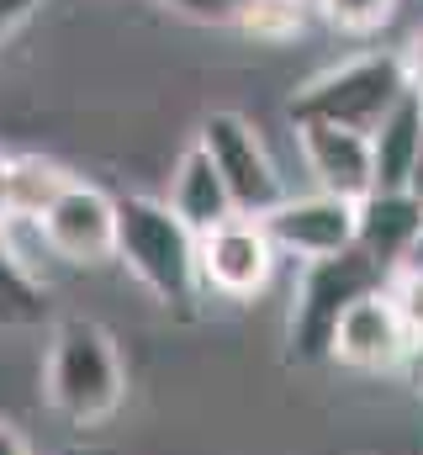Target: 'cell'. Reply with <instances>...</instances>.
<instances>
[{
	"instance_id": "1",
	"label": "cell",
	"mask_w": 423,
	"mask_h": 455,
	"mask_svg": "<svg viewBox=\"0 0 423 455\" xmlns=\"http://www.w3.org/2000/svg\"><path fill=\"white\" fill-rule=\"evenodd\" d=\"M43 403L69 429H101L127 403V365H122L116 334L106 323L85 318V313L53 318L48 355H43Z\"/></svg>"
},
{
	"instance_id": "2",
	"label": "cell",
	"mask_w": 423,
	"mask_h": 455,
	"mask_svg": "<svg viewBox=\"0 0 423 455\" xmlns=\"http://www.w3.org/2000/svg\"><path fill=\"white\" fill-rule=\"evenodd\" d=\"M116 265L164 313H191L202 302L196 233L170 212L164 196H116Z\"/></svg>"
},
{
	"instance_id": "3",
	"label": "cell",
	"mask_w": 423,
	"mask_h": 455,
	"mask_svg": "<svg viewBox=\"0 0 423 455\" xmlns=\"http://www.w3.org/2000/svg\"><path fill=\"white\" fill-rule=\"evenodd\" d=\"M408 96V75H403V59L387 53V48H371V53H355L333 69H323L313 80H302L291 91V127L297 122H333V127H355V132H376L381 116L392 112L397 101Z\"/></svg>"
},
{
	"instance_id": "4",
	"label": "cell",
	"mask_w": 423,
	"mask_h": 455,
	"mask_svg": "<svg viewBox=\"0 0 423 455\" xmlns=\"http://www.w3.org/2000/svg\"><path fill=\"white\" fill-rule=\"evenodd\" d=\"M381 281H387V270H381L360 243L344 249V254H333V259L302 265V281H297V297H291V323H286L291 355H297V360H328L339 318H344L360 297H371Z\"/></svg>"
},
{
	"instance_id": "5",
	"label": "cell",
	"mask_w": 423,
	"mask_h": 455,
	"mask_svg": "<svg viewBox=\"0 0 423 455\" xmlns=\"http://www.w3.org/2000/svg\"><path fill=\"white\" fill-rule=\"evenodd\" d=\"M196 143L212 154V164H217V175H222V186L243 218H270L291 196L265 132L243 112H207L196 127Z\"/></svg>"
},
{
	"instance_id": "6",
	"label": "cell",
	"mask_w": 423,
	"mask_h": 455,
	"mask_svg": "<svg viewBox=\"0 0 423 455\" xmlns=\"http://www.w3.org/2000/svg\"><path fill=\"white\" fill-rule=\"evenodd\" d=\"M281 265V249L270 243V233L259 218H227V223L207 228L196 238V270H202V297H222V302H254L270 291Z\"/></svg>"
},
{
	"instance_id": "7",
	"label": "cell",
	"mask_w": 423,
	"mask_h": 455,
	"mask_svg": "<svg viewBox=\"0 0 423 455\" xmlns=\"http://www.w3.org/2000/svg\"><path fill=\"white\" fill-rule=\"evenodd\" d=\"M37 238L53 259L64 265H106L116 259V196L101 191L96 180H75L37 223Z\"/></svg>"
},
{
	"instance_id": "8",
	"label": "cell",
	"mask_w": 423,
	"mask_h": 455,
	"mask_svg": "<svg viewBox=\"0 0 423 455\" xmlns=\"http://www.w3.org/2000/svg\"><path fill=\"white\" fill-rule=\"evenodd\" d=\"M270 243L281 249V259H333L344 249H355L360 238V202L328 196V191H307V196H286L270 218H259Z\"/></svg>"
},
{
	"instance_id": "9",
	"label": "cell",
	"mask_w": 423,
	"mask_h": 455,
	"mask_svg": "<svg viewBox=\"0 0 423 455\" xmlns=\"http://www.w3.org/2000/svg\"><path fill=\"white\" fill-rule=\"evenodd\" d=\"M297 154L313 175V191L365 202L376 191V164H371V132L333 127V122H297Z\"/></svg>"
},
{
	"instance_id": "10",
	"label": "cell",
	"mask_w": 423,
	"mask_h": 455,
	"mask_svg": "<svg viewBox=\"0 0 423 455\" xmlns=\"http://www.w3.org/2000/svg\"><path fill=\"white\" fill-rule=\"evenodd\" d=\"M408 344L413 339H408V329H403L392 297L376 286L371 297H360V302L339 318L328 360H339V365H349V371H397L403 355H408Z\"/></svg>"
},
{
	"instance_id": "11",
	"label": "cell",
	"mask_w": 423,
	"mask_h": 455,
	"mask_svg": "<svg viewBox=\"0 0 423 455\" xmlns=\"http://www.w3.org/2000/svg\"><path fill=\"white\" fill-rule=\"evenodd\" d=\"M164 202H170V212L191 228L196 238H202L207 228L238 218V207H233V196H227L217 164H212V154L196 143V138L180 148V159H175V170H170V191H164Z\"/></svg>"
},
{
	"instance_id": "12",
	"label": "cell",
	"mask_w": 423,
	"mask_h": 455,
	"mask_svg": "<svg viewBox=\"0 0 423 455\" xmlns=\"http://www.w3.org/2000/svg\"><path fill=\"white\" fill-rule=\"evenodd\" d=\"M423 238V202H413L408 191H371L360 202V249L381 265L397 270Z\"/></svg>"
},
{
	"instance_id": "13",
	"label": "cell",
	"mask_w": 423,
	"mask_h": 455,
	"mask_svg": "<svg viewBox=\"0 0 423 455\" xmlns=\"http://www.w3.org/2000/svg\"><path fill=\"white\" fill-rule=\"evenodd\" d=\"M423 159V96H403L381 127L371 132V164H376V191H408V175Z\"/></svg>"
},
{
	"instance_id": "14",
	"label": "cell",
	"mask_w": 423,
	"mask_h": 455,
	"mask_svg": "<svg viewBox=\"0 0 423 455\" xmlns=\"http://www.w3.org/2000/svg\"><path fill=\"white\" fill-rule=\"evenodd\" d=\"M80 175L59 164L53 154H11V180H5V223H43V212L75 186Z\"/></svg>"
},
{
	"instance_id": "15",
	"label": "cell",
	"mask_w": 423,
	"mask_h": 455,
	"mask_svg": "<svg viewBox=\"0 0 423 455\" xmlns=\"http://www.w3.org/2000/svg\"><path fill=\"white\" fill-rule=\"evenodd\" d=\"M313 16H317L313 0H254V5H243V11L233 16V27H238L243 37L265 43V48H281V43H297Z\"/></svg>"
},
{
	"instance_id": "16",
	"label": "cell",
	"mask_w": 423,
	"mask_h": 455,
	"mask_svg": "<svg viewBox=\"0 0 423 455\" xmlns=\"http://www.w3.org/2000/svg\"><path fill=\"white\" fill-rule=\"evenodd\" d=\"M313 5L333 32H344V37H376L397 16L403 0H313Z\"/></svg>"
},
{
	"instance_id": "17",
	"label": "cell",
	"mask_w": 423,
	"mask_h": 455,
	"mask_svg": "<svg viewBox=\"0 0 423 455\" xmlns=\"http://www.w3.org/2000/svg\"><path fill=\"white\" fill-rule=\"evenodd\" d=\"M381 291L392 297V307H397V318H403L408 339H423V265H419V259H403L397 270H387Z\"/></svg>"
},
{
	"instance_id": "18",
	"label": "cell",
	"mask_w": 423,
	"mask_h": 455,
	"mask_svg": "<svg viewBox=\"0 0 423 455\" xmlns=\"http://www.w3.org/2000/svg\"><path fill=\"white\" fill-rule=\"evenodd\" d=\"M159 5H170L175 16L207 21V27H222V21H233V16H238V5H233V0H159Z\"/></svg>"
},
{
	"instance_id": "19",
	"label": "cell",
	"mask_w": 423,
	"mask_h": 455,
	"mask_svg": "<svg viewBox=\"0 0 423 455\" xmlns=\"http://www.w3.org/2000/svg\"><path fill=\"white\" fill-rule=\"evenodd\" d=\"M43 5H53V0H0V43H5L21 21H32Z\"/></svg>"
},
{
	"instance_id": "20",
	"label": "cell",
	"mask_w": 423,
	"mask_h": 455,
	"mask_svg": "<svg viewBox=\"0 0 423 455\" xmlns=\"http://www.w3.org/2000/svg\"><path fill=\"white\" fill-rule=\"evenodd\" d=\"M397 59H403V75H408V91L413 96H423V27L397 48Z\"/></svg>"
},
{
	"instance_id": "21",
	"label": "cell",
	"mask_w": 423,
	"mask_h": 455,
	"mask_svg": "<svg viewBox=\"0 0 423 455\" xmlns=\"http://www.w3.org/2000/svg\"><path fill=\"white\" fill-rule=\"evenodd\" d=\"M397 376L413 387V392H423V339L408 344V355H403V365H397Z\"/></svg>"
},
{
	"instance_id": "22",
	"label": "cell",
	"mask_w": 423,
	"mask_h": 455,
	"mask_svg": "<svg viewBox=\"0 0 423 455\" xmlns=\"http://www.w3.org/2000/svg\"><path fill=\"white\" fill-rule=\"evenodd\" d=\"M0 455H32V440H27L11 419H0Z\"/></svg>"
},
{
	"instance_id": "23",
	"label": "cell",
	"mask_w": 423,
	"mask_h": 455,
	"mask_svg": "<svg viewBox=\"0 0 423 455\" xmlns=\"http://www.w3.org/2000/svg\"><path fill=\"white\" fill-rule=\"evenodd\" d=\"M5 180H11V154L0 148V223H5Z\"/></svg>"
},
{
	"instance_id": "24",
	"label": "cell",
	"mask_w": 423,
	"mask_h": 455,
	"mask_svg": "<svg viewBox=\"0 0 423 455\" xmlns=\"http://www.w3.org/2000/svg\"><path fill=\"white\" fill-rule=\"evenodd\" d=\"M408 259H419V265H423V238H419V249H413V254H408Z\"/></svg>"
},
{
	"instance_id": "25",
	"label": "cell",
	"mask_w": 423,
	"mask_h": 455,
	"mask_svg": "<svg viewBox=\"0 0 423 455\" xmlns=\"http://www.w3.org/2000/svg\"><path fill=\"white\" fill-rule=\"evenodd\" d=\"M233 5H238V11H243V5H254V0H233Z\"/></svg>"
}]
</instances>
